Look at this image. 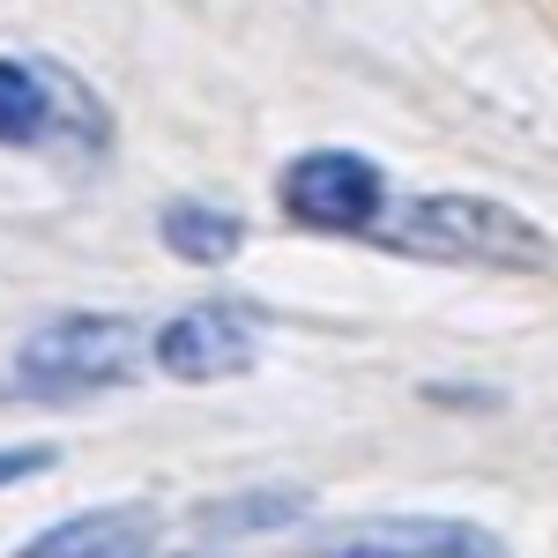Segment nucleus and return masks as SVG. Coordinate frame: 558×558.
Wrapping results in <instances>:
<instances>
[{
  "label": "nucleus",
  "instance_id": "0eeeda50",
  "mask_svg": "<svg viewBox=\"0 0 558 558\" xmlns=\"http://www.w3.org/2000/svg\"><path fill=\"white\" fill-rule=\"evenodd\" d=\"M60 120V83L31 60H0V149H31Z\"/></svg>",
  "mask_w": 558,
  "mask_h": 558
},
{
  "label": "nucleus",
  "instance_id": "39448f33",
  "mask_svg": "<svg viewBox=\"0 0 558 558\" xmlns=\"http://www.w3.org/2000/svg\"><path fill=\"white\" fill-rule=\"evenodd\" d=\"M313 558H499V544L470 521H365L328 536Z\"/></svg>",
  "mask_w": 558,
  "mask_h": 558
},
{
  "label": "nucleus",
  "instance_id": "7ed1b4c3",
  "mask_svg": "<svg viewBox=\"0 0 558 558\" xmlns=\"http://www.w3.org/2000/svg\"><path fill=\"white\" fill-rule=\"evenodd\" d=\"M276 194L313 231H380V216H387V179L357 149H305V157H291Z\"/></svg>",
  "mask_w": 558,
  "mask_h": 558
},
{
  "label": "nucleus",
  "instance_id": "1a4fd4ad",
  "mask_svg": "<svg viewBox=\"0 0 558 558\" xmlns=\"http://www.w3.org/2000/svg\"><path fill=\"white\" fill-rule=\"evenodd\" d=\"M305 492H231V499H216V507H202V529H223V536H239V529H291V521H305Z\"/></svg>",
  "mask_w": 558,
  "mask_h": 558
},
{
  "label": "nucleus",
  "instance_id": "423d86ee",
  "mask_svg": "<svg viewBox=\"0 0 558 558\" xmlns=\"http://www.w3.org/2000/svg\"><path fill=\"white\" fill-rule=\"evenodd\" d=\"M149 544H157L149 507H89V514L52 521L15 558H149Z\"/></svg>",
  "mask_w": 558,
  "mask_h": 558
},
{
  "label": "nucleus",
  "instance_id": "9b49d317",
  "mask_svg": "<svg viewBox=\"0 0 558 558\" xmlns=\"http://www.w3.org/2000/svg\"><path fill=\"white\" fill-rule=\"evenodd\" d=\"M179 558H186V551H179Z\"/></svg>",
  "mask_w": 558,
  "mask_h": 558
},
{
  "label": "nucleus",
  "instance_id": "20e7f679",
  "mask_svg": "<svg viewBox=\"0 0 558 558\" xmlns=\"http://www.w3.org/2000/svg\"><path fill=\"white\" fill-rule=\"evenodd\" d=\"M254 313L246 305H186V313H172L157 336H149V357L172 373V380L186 387H209V380H231V373H246L254 365Z\"/></svg>",
  "mask_w": 558,
  "mask_h": 558
},
{
  "label": "nucleus",
  "instance_id": "f03ea898",
  "mask_svg": "<svg viewBox=\"0 0 558 558\" xmlns=\"http://www.w3.org/2000/svg\"><path fill=\"white\" fill-rule=\"evenodd\" d=\"M149 365V328L128 313H60L15 350V395L68 402V395H105L128 387Z\"/></svg>",
  "mask_w": 558,
  "mask_h": 558
},
{
  "label": "nucleus",
  "instance_id": "9d476101",
  "mask_svg": "<svg viewBox=\"0 0 558 558\" xmlns=\"http://www.w3.org/2000/svg\"><path fill=\"white\" fill-rule=\"evenodd\" d=\"M52 470V454L45 447H0V484H23V476Z\"/></svg>",
  "mask_w": 558,
  "mask_h": 558
},
{
  "label": "nucleus",
  "instance_id": "6e6552de",
  "mask_svg": "<svg viewBox=\"0 0 558 558\" xmlns=\"http://www.w3.org/2000/svg\"><path fill=\"white\" fill-rule=\"evenodd\" d=\"M157 239H165L179 260H194V268H216V260L239 254L246 223L223 209V202H172V209L157 216Z\"/></svg>",
  "mask_w": 558,
  "mask_h": 558
},
{
  "label": "nucleus",
  "instance_id": "f257e3e1",
  "mask_svg": "<svg viewBox=\"0 0 558 558\" xmlns=\"http://www.w3.org/2000/svg\"><path fill=\"white\" fill-rule=\"evenodd\" d=\"M373 239L402 260H447V268H551L558 254L544 223L492 194H417L380 216Z\"/></svg>",
  "mask_w": 558,
  "mask_h": 558
}]
</instances>
